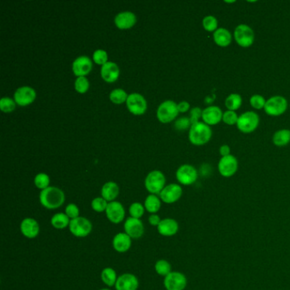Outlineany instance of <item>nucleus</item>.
<instances>
[{
	"label": "nucleus",
	"instance_id": "79ce46f5",
	"mask_svg": "<svg viewBox=\"0 0 290 290\" xmlns=\"http://www.w3.org/2000/svg\"><path fill=\"white\" fill-rule=\"evenodd\" d=\"M93 60L97 64L102 65L103 66L107 62H108L107 61L108 56H107V52L105 51V50H102V49H97V50L94 52Z\"/></svg>",
	"mask_w": 290,
	"mask_h": 290
},
{
	"label": "nucleus",
	"instance_id": "dca6fc26",
	"mask_svg": "<svg viewBox=\"0 0 290 290\" xmlns=\"http://www.w3.org/2000/svg\"><path fill=\"white\" fill-rule=\"evenodd\" d=\"M14 98L16 103L24 107L33 102L36 98V92L32 88L24 86L16 90Z\"/></svg>",
	"mask_w": 290,
	"mask_h": 290
},
{
	"label": "nucleus",
	"instance_id": "1a4fd4ad",
	"mask_svg": "<svg viewBox=\"0 0 290 290\" xmlns=\"http://www.w3.org/2000/svg\"><path fill=\"white\" fill-rule=\"evenodd\" d=\"M239 169V161L233 155L222 157L218 164V170L223 177L229 178L233 176Z\"/></svg>",
	"mask_w": 290,
	"mask_h": 290
},
{
	"label": "nucleus",
	"instance_id": "f8f14e48",
	"mask_svg": "<svg viewBox=\"0 0 290 290\" xmlns=\"http://www.w3.org/2000/svg\"><path fill=\"white\" fill-rule=\"evenodd\" d=\"M126 104L129 112L135 115H142L145 113L147 107L145 98L138 93L129 95L126 100Z\"/></svg>",
	"mask_w": 290,
	"mask_h": 290
},
{
	"label": "nucleus",
	"instance_id": "6e6552de",
	"mask_svg": "<svg viewBox=\"0 0 290 290\" xmlns=\"http://www.w3.org/2000/svg\"><path fill=\"white\" fill-rule=\"evenodd\" d=\"M178 113L177 104L173 100H166L158 107L157 117L160 122L168 123L178 116Z\"/></svg>",
	"mask_w": 290,
	"mask_h": 290
},
{
	"label": "nucleus",
	"instance_id": "a19ab883",
	"mask_svg": "<svg viewBox=\"0 0 290 290\" xmlns=\"http://www.w3.org/2000/svg\"><path fill=\"white\" fill-rule=\"evenodd\" d=\"M89 87H90V83L87 77H78L75 81V90L78 93H85L89 90Z\"/></svg>",
	"mask_w": 290,
	"mask_h": 290
},
{
	"label": "nucleus",
	"instance_id": "de8ad7c7",
	"mask_svg": "<svg viewBox=\"0 0 290 290\" xmlns=\"http://www.w3.org/2000/svg\"><path fill=\"white\" fill-rule=\"evenodd\" d=\"M177 107L179 113H187V111L190 109V104L187 101H181L177 104Z\"/></svg>",
	"mask_w": 290,
	"mask_h": 290
},
{
	"label": "nucleus",
	"instance_id": "f03ea898",
	"mask_svg": "<svg viewBox=\"0 0 290 290\" xmlns=\"http://www.w3.org/2000/svg\"><path fill=\"white\" fill-rule=\"evenodd\" d=\"M213 132L210 126L203 122H197L191 126L189 141L195 145H206L212 137Z\"/></svg>",
	"mask_w": 290,
	"mask_h": 290
},
{
	"label": "nucleus",
	"instance_id": "2f4dec72",
	"mask_svg": "<svg viewBox=\"0 0 290 290\" xmlns=\"http://www.w3.org/2000/svg\"><path fill=\"white\" fill-rule=\"evenodd\" d=\"M128 97L129 96L125 91H122V89H116L110 94V100H112L113 103L122 104L127 100Z\"/></svg>",
	"mask_w": 290,
	"mask_h": 290
},
{
	"label": "nucleus",
	"instance_id": "ea45409f",
	"mask_svg": "<svg viewBox=\"0 0 290 290\" xmlns=\"http://www.w3.org/2000/svg\"><path fill=\"white\" fill-rule=\"evenodd\" d=\"M0 109L4 113L13 112L14 110L16 109V101L8 97L2 98L0 100Z\"/></svg>",
	"mask_w": 290,
	"mask_h": 290
},
{
	"label": "nucleus",
	"instance_id": "f3484780",
	"mask_svg": "<svg viewBox=\"0 0 290 290\" xmlns=\"http://www.w3.org/2000/svg\"><path fill=\"white\" fill-rule=\"evenodd\" d=\"M124 231L131 239H140L144 233V226L141 219L129 217L124 223Z\"/></svg>",
	"mask_w": 290,
	"mask_h": 290
},
{
	"label": "nucleus",
	"instance_id": "5701e85b",
	"mask_svg": "<svg viewBox=\"0 0 290 290\" xmlns=\"http://www.w3.org/2000/svg\"><path fill=\"white\" fill-rule=\"evenodd\" d=\"M114 22L120 29H129L136 24V16L135 14L129 11L121 12L117 15Z\"/></svg>",
	"mask_w": 290,
	"mask_h": 290
},
{
	"label": "nucleus",
	"instance_id": "58836bf2",
	"mask_svg": "<svg viewBox=\"0 0 290 290\" xmlns=\"http://www.w3.org/2000/svg\"><path fill=\"white\" fill-rule=\"evenodd\" d=\"M145 213V207L141 203H134L129 207V214L133 218L140 219Z\"/></svg>",
	"mask_w": 290,
	"mask_h": 290
},
{
	"label": "nucleus",
	"instance_id": "4c0bfd02",
	"mask_svg": "<svg viewBox=\"0 0 290 290\" xmlns=\"http://www.w3.org/2000/svg\"><path fill=\"white\" fill-rule=\"evenodd\" d=\"M107 205L108 203L106 199H104L103 197H97L92 201L91 203V207L96 212L98 213H101L107 210Z\"/></svg>",
	"mask_w": 290,
	"mask_h": 290
},
{
	"label": "nucleus",
	"instance_id": "72a5a7b5",
	"mask_svg": "<svg viewBox=\"0 0 290 290\" xmlns=\"http://www.w3.org/2000/svg\"><path fill=\"white\" fill-rule=\"evenodd\" d=\"M155 271L158 275L166 277L171 272V265L165 260H160L155 264Z\"/></svg>",
	"mask_w": 290,
	"mask_h": 290
},
{
	"label": "nucleus",
	"instance_id": "c9c22d12",
	"mask_svg": "<svg viewBox=\"0 0 290 290\" xmlns=\"http://www.w3.org/2000/svg\"><path fill=\"white\" fill-rule=\"evenodd\" d=\"M239 117L234 111L227 110L225 113H223L222 121L227 125H237L239 121Z\"/></svg>",
	"mask_w": 290,
	"mask_h": 290
},
{
	"label": "nucleus",
	"instance_id": "39448f33",
	"mask_svg": "<svg viewBox=\"0 0 290 290\" xmlns=\"http://www.w3.org/2000/svg\"><path fill=\"white\" fill-rule=\"evenodd\" d=\"M288 107V100L284 97L274 96L266 100L264 110L269 116L278 117L287 111Z\"/></svg>",
	"mask_w": 290,
	"mask_h": 290
},
{
	"label": "nucleus",
	"instance_id": "09e8293b",
	"mask_svg": "<svg viewBox=\"0 0 290 290\" xmlns=\"http://www.w3.org/2000/svg\"><path fill=\"white\" fill-rule=\"evenodd\" d=\"M219 154L221 155V158L222 157H226V156H229L231 155V148L228 145H222L219 147Z\"/></svg>",
	"mask_w": 290,
	"mask_h": 290
},
{
	"label": "nucleus",
	"instance_id": "a211bd4d",
	"mask_svg": "<svg viewBox=\"0 0 290 290\" xmlns=\"http://www.w3.org/2000/svg\"><path fill=\"white\" fill-rule=\"evenodd\" d=\"M139 281L135 275L125 273L118 277L115 288L117 290H137Z\"/></svg>",
	"mask_w": 290,
	"mask_h": 290
},
{
	"label": "nucleus",
	"instance_id": "e433bc0d",
	"mask_svg": "<svg viewBox=\"0 0 290 290\" xmlns=\"http://www.w3.org/2000/svg\"><path fill=\"white\" fill-rule=\"evenodd\" d=\"M250 105L253 108H255L256 110L264 109L265 106H266V100L265 99L264 97L261 96V95H253L250 97V100H249Z\"/></svg>",
	"mask_w": 290,
	"mask_h": 290
},
{
	"label": "nucleus",
	"instance_id": "9d476101",
	"mask_svg": "<svg viewBox=\"0 0 290 290\" xmlns=\"http://www.w3.org/2000/svg\"><path fill=\"white\" fill-rule=\"evenodd\" d=\"M198 177L196 169L190 165H181L176 171V178L180 183L184 186H190L195 183Z\"/></svg>",
	"mask_w": 290,
	"mask_h": 290
},
{
	"label": "nucleus",
	"instance_id": "a18cd8bd",
	"mask_svg": "<svg viewBox=\"0 0 290 290\" xmlns=\"http://www.w3.org/2000/svg\"><path fill=\"white\" fill-rule=\"evenodd\" d=\"M203 110L200 109L199 107H193L190 112V121L192 124L200 122V119H202Z\"/></svg>",
	"mask_w": 290,
	"mask_h": 290
},
{
	"label": "nucleus",
	"instance_id": "c85d7f7f",
	"mask_svg": "<svg viewBox=\"0 0 290 290\" xmlns=\"http://www.w3.org/2000/svg\"><path fill=\"white\" fill-rule=\"evenodd\" d=\"M242 104V97L238 93H232L226 97L225 100V105L227 110L230 111H234L239 110Z\"/></svg>",
	"mask_w": 290,
	"mask_h": 290
},
{
	"label": "nucleus",
	"instance_id": "2eb2a0df",
	"mask_svg": "<svg viewBox=\"0 0 290 290\" xmlns=\"http://www.w3.org/2000/svg\"><path fill=\"white\" fill-rule=\"evenodd\" d=\"M223 118V112L217 106H210L203 110L202 120L203 122L209 126L218 124L221 122Z\"/></svg>",
	"mask_w": 290,
	"mask_h": 290
},
{
	"label": "nucleus",
	"instance_id": "c03bdc74",
	"mask_svg": "<svg viewBox=\"0 0 290 290\" xmlns=\"http://www.w3.org/2000/svg\"><path fill=\"white\" fill-rule=\"evenodd\" d=\"M65 214L69 217V219H76L79 217V209L74 203H70L66 207Z\"/></svg>",
	"mask_w": 290,
	"mask_h": 290
},
{
	"label": "nucleus",
	"instance_id": "393cba45",
	"mask_svg": "<svg viewBox=\"0 0 290 290\" xmlns=\"http://www.w3.org/2000/svg\"><path fill=\"white\" fill-rule=\"evenodd\" d=\"M214 42L216 43L217 46L219 47H227L232 44V35L230 31L224 28V27H219L213 33Z\"/></svg>",
	"mask_w": 290,
	"mask_h": 290
},
{
	"label": "nucleus",
	"instance_id": "a878e982",
	"mask_svg": "<svg viewBox=\"0 0 290 290\" xmlns=\"http://www.w3.org/2000/svg\"><path fill=\"white\" fill-rule=\"evenodd\" d=\"M120 193V188L115 182L109 181L104 185L101 189V196L107 202H113Z\"/></svg>",
	"mask_w": 290,
	"mask_h": 290
},
{
	"label": "nucleus",
	"instance_id": "c756f323",
	"mask_svg": "<svg viewBox=\"0 0 290 290\" xmlns=\"http://www.w3.org/2000/svg\"><path fill=\"white\" fill-rule=\"evenodd\" d=\"M144 207L149 213H157L161 208V201L156 195L151 194L145 198Z\"/></svg>",
	"mask_w": 290,
	"mask_h": 290
},
{
	"label": "nucleus",
	"instance_id": "49530a36",
	"mask_svg": "<svg viewBox=\"0 0 290 290\" xmlns=\"http://www.w3.org/2000/svg\"><path fill=\"white\" fill-rule=\"evenodd\" d=\"M149 223L153 226H158L162 219L158 215H151L148 218Z\"/></svg>",
	"mask_w": 290,
	"mask_h": 290
},
{
	"label": "nucleus",
	"instance_id": "cd10ccee",
	"mask_svg": "<svg viewBox=\"0 0 290 290\" xmlns=\"http://www.w3.org/2000/svg\"><path fill=\"white\" fill-rule=\"evenodd\" d=\"M70 219L66 214L57 213L55 214V216H52L51 225L53 227H55V229L61 230L67 228L69 226L70 224Z\"/></svg>",
	"mask_w": 290,
	"mask_h": 290
},
{
	"label": "nucleus",
	"instance_id": "aec40b11",
	"mask_svg": "<svg viewBox=\"0 0 290 290\" xmlns=\"http://www.w3.org/2000/svg\"><path fill=\"white\" fill-rule=\"evenodd\" d=\"M40 227L36 219L26 218L21 223V232L27 239H34L39 235Z\"/></svg>",
	"mask_w": 290,
	"mask_h": 290
},
{
	"label": "nucleus",
	"instance_id": "7c9ffc66",
	"mask_svg": "<svg viewBox=\"0 0 290 290\" xmlns=\"http://www.w3.org/2000/svg\"><path fill=\"white\" fill-rule=\"evenodd\" d=\"M100 277H101V280L103 281L104 284L109 287L115 286L117 280H118L116 271L111 267L105 268L103 271H101Z\"/></svg>",
	"mask_w": 290,
	"mask_h": 290
},
{
	"label": "nucleus",
	"instance_id": "37998d69",
	"mask_svg": "<svg viewBox=\"0 0 290 290\" xmlns=\"http://www.w3.org/2000/svg\"><path fill=\"white\" fill-rule=\"evenodd\" d=\"M192 123H191L190 119L189 118H180L179 120H176V122H174V127L177 130L182 131V130H186L187 129H190Z\"/></svg>",
	"mask_w": 290,
	"mask_h": 290
},
{
	"label": "nucleus",
	"instance_id": "473e14b6",
	"mask_svg": "<svg viewBox=\"0 0 290 290\" xmlns=\"http://www.w3.org/2000/svg\"><path fill=\"white\" fill-rule=\"evenodd\" d=\"M203 26L207 32H216L218 29V20L213 16H207L203 19Z\"/></svg>",
	"mask_w": 290,
	"mask_h": 290
},
{
	"label": "nucleus",
	"instance_id": "4be33fe9",
	"mask_svg": "<svg viewBox=\"0 0 290 290\" xmlns=\"http://www.w3.org/2000/svg\"><path fill=\"white\" fill-rule=\"evenodd\" d=\"M100 74L104 80L107 83H113L120 77V68L118 65L108 61L102 66L100 70Z\"/></svg>",
	"mask_w": 290,
	"mask_h": 290
},
{
	"label": "nucleus",
	"instance_id": "7ed1b4c3",
	"mask_svg": "<svg viewBox=\"0 0 290 290\" xmlns=\"http://www.w3.org/2000/svg\"><path fill=\"white\" fill-rule=\"evenodd\" d=\"M259 124L260 117L258 114L253 111H248L239 117L237 127L239 131L243 134H250L257 129Z\"/></svg>",
	"mask_w": 290,
	"mask_h": 290
},
{
	"label": "nucleus",
	"instance_id": "b1692460",
	"mask_svg": "<svg viewBox=\"0 0 290 290\" xmlns=\"http://www.w3.org/2000/svg\"><path fill=\"white\" fill-rule=\"evenodd\" d=\"M131 238L125 232H120L113 238V248L120 253L128 251L131 247Z\"/></svg>",
	"mask_w": 290,
	"mask_h": 290
},
{
	"label": "nucleus",
	"instance_id": "6ab92c4d",
	"mask_svg": "<svg viewBox=\"0 0 290 290\" xmlns=\"http://www.w3.org/2000/svg\"><path fill=\"white\" fill-rule=\"evenodd\" d=\"M92 69V61L87 56H80L72 63V71L78 77H84Z\"/></svg>",
	"mask_w": 290,
	"mask_h": 290
},
{
	"label": "nucleus",
	"instance_id": "412c9836",
	"mask_svg": "<svg viewBox=\"0 0 290 290\" xmlns=\"http://www.w3.org/2000/svg\"><path fill=\"white\" fill-rule=\"evenodd\" d=\"M158 231L162 236L172 237L179 231V224L175 219L170 218L162 219L158 226Z\"/></svg>",
	"mask_w": 290,
	"mask_h": 290
},
{
	"label": "nucleus",
	"instance_id": "8fccbe9b",
	"mask_svg": "<svg viewBox=\"0 0 290 290\" xmlns=\"http://www.w3.org/2000/svg\"><path fill=\"white\" fill-rule=\"evenodd\" d=\"M108 290V289H102V290Z\"/></svg>",
	"mask_w": 290,
	"mask_h": 290
},
{
	"label": "nucleus",
	"instance_id": "0eeeda50",
	"mask_svg": "<svg viewBox=\"0 0 290 290\" xmlns=\"http://www.w3.org/2000/svg\"><path fill=\"white\" fill-rule=\"evenodd\" d=\"M92 223L85 217H77L71 219L69 224V230L72 235L77 238H85L92 231Z\"/></svg>",
	"mask_w": 290,
	"mask_h": 290
},
{
	"label": "nucleus",
	"instance_id": "423d86ee",
	"mask_svg": "<svg viewBox=\"0 0 290 290\" xmlns=\"http://www.w3.org/2000/svg\"><path fill=\"white\" fill-rule=\"evenodd\" d=\"M165 174L161 171L154 170L150 172L145 178V186L150 193L158 194L161 193L165 186Z\"/></svg>",
	"mask_w": 290,
	"mask_h": 290
},
{
	"label": "nucleus",
	"instance_id": "f704fd0d",
	"mask_svg": "<svg viewBox=\"0 0 290 290\" xmlns=\"http://www.w3.org/2000/svg\"><path fill=\"white\" fill-rule=\"evenodd\" d=\"M34 184H35L36 187L41 190H45L46 188H48V185H49V177H48V174H45V173L37 174L35 179H34Z\"/></svg>",
	"mask_w": 290,
	"mask_h": 290
},
{
	"label": "nucleus",
	"instance_id": "f257e3e1",
	"mask_svg": "<svg viewBox=\"0 0 290 290\" xmlns=\"http://www.w3.org/2000/svg\"><path fill=\"white\" fill-rule=\"evenodd\" d=\"M39 200L43 206L48 210L58 209L64 203L65 194L58 187H48L41 191Z\"/></svg>",
	"mask_w": 290,
	"mask_h": 290
},
{
	"label": "nucleus",
	"instance_id": "9b49d317",
	"mask_svg": "<svg viewBox=\"0 0 290 290\" xmlns=\"http://www.w3.org/2000/svg\"><path fill=\"white\" fill-rule=\"evenodd\" d=\"M165 289L167 290H184L187 285L186 276L179 271H171L165 278Z\"/></svg>",
	"mask_w": 290,
	"mask_h": 290
},
{
	"label": "nucleus",
	"instance_id": "4468645a",
	"mask_svg": "<svg viewBox=\"0 0 290 290\" xmlns=\"http://www.w3.org/2000/svg\"><path fill=\"white\" fill-rule=\"evenodd\" d=\"M159 195L164 203H174L182 196V188L177 184H170L165 187Z\"/></svg>",
	"mask_w": 290,
	"mask_h": 290
},
{
	"label": "nucleus",
	"instance_id": "bb28decb",
	"mask_svg": "<svg viewBox=\"0 0 290 290\" xmlns=\"http://www.w3.org/2000/svg\"><path fill=\"white\" fill-rule=\"evenodd\" d=\"M272 142L277 146H285L290 142V130L287 129H279L272 136Z\"/></svg>",
	"mask_w": 290,
	"mask_h": 290
},
{
	"label": "nucleus",
	"instance_id": "20e7f679",
	"mask_svg": "<svg viewBox=\"0 0 290 290\" xmlns=\"http://www.w3.org/2000/svg\"><path fill=\"white\" fill-rule=\"evenodd\" d=\"M233 37L236 43L242 48H248L255 42V32L246 24H240L237 26L234 30Z\"/></svg>",
	"mask_w": 290,
	"mask_h": 290
},
{
	"label": "nucleus",
	"instance_id": "ddd939ff",
	"mask_svg": "<svg viewBox=\"0 0 290 290\" xmlns=\"http://www.w3.org/2000/svg\"><path fill=\"white\" fill-rule=\"evenodd\" d=\"M106 215H107V219H109L111 222L113 224H120L124 219L125 210L122 203L117 201H113L108 203Z\"/></svg>",
	"mask_w": 290,
	"mask_h": 290
}]
</instances>
